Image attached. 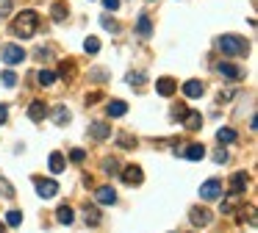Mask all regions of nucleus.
Segmentation results:
<instances>
[{
    "label": "nucleus",
    "mask_w": 258,
    "mask_h": 233,
    "mask_svg": "<svg viewBox=\"0 0 258 233\" xmlns=\"http://www.w3.org/2000/svg\"><path fill=\"white\" fill-rule=\"evenodd\" d=\"M45 117H48V106H45L42 100H31L28 103V120L31 122H42Z\"/></svg>",
    "instance_id": "obj_8"
},
{
    "label": "nucleus",
    "mask_w": 258,
    "mask_h": 233,
    "mask_svg": "<svg viewBox=\"0 0 258 233\" xmlns=\"http://www.w3.org/2000/svg\"><path fill=\"white\" fill-rule=\"evenodd\" d=\"M183 125H186L189 131H200V128H203V117H200L197 111H186L183 114Z\"/></svg>",
    "instance_id": "obj_15"
},
{
    "label": "nucleus",
    "mask_w": 258,
    "mask_h": 233,
    "mask_svg": "<svg viewBox=\"0 0 258 233\" xmlns=\"http://www.w3.org/2000/svg\"><path fill=\"white\" fill-rule=\"evenodd\" d=\"M219 50H222L225 56H244L247 50H250V45H247L244 36L225 34V36H219Z\"/></svg>",
    "instance_id": "obj_2"
},
{
    "label": "nucleus",
    "mask_w": 258,
    "mask_h": 233,
    "mask_svg": "<svg viewBox=\"0 0 258 233\" xmlns=\"http://www.w3.org/2000/svg\"><path fill=\"white\" fill-rule=\"evenodd\" d=\"M53 120H56V125H67V122L72 120V114L67 111L64 106H59V108H56V111H53Z\"/></svg>",
    "instance_id": "obj_23"
},
{
    "label": "nucleus",
    "mask_w": 258,
    "mask_h": 233,
    "mask_svg": "<svg viewBox=\"0 0 258 233\" xmlns=\"http://www.w3.org/2000/svg\"><path fill=\"white\" fill-rule=\"evenodd\" d=\"M36 78H39V84H42V86H50V84H56V72H53V70H42V72H39Z\"/></svg>",
    "instance_id": "obj_26"
},
{
    "label": "nucleus",
    "mask_w": 258,
    "mask_h": 233,
    "mask_svg": "<svg viewBox=\"0 0 258 233\" xmlns=\"http://www.w3.org/2000/svg\"><path fill=\"white\" fill-rule=\"evenodd\" d=\"M34 186H36V194H39L42 200H50V197H56V194H59V183H56V180L36 178Z\"/></svg>",
    "instance_id": "obj_5"
},
{
    "label": "nucleus",
    "mask_w": 258,
    "mask_h": 233,
    "mask_svg": "<svg viewBox=\"0 0 258 233\" xmlns=\"http://www.w3.org/2000/svg\"><path fill=\"white\" fill-rule=\"evenodd\" d=\"M89 136L97 139V142H103V139L111 136V125H106V122H92V125H89Z\"/></svg>",
    "instance_id": "obj_13"
},
{
    "label": "nucleus",
    "mask_w": 258,
    "mask_h": 233,
    "mask_svg": "<svg viewBox=\"0 0 258 233\" xmlns=\"http://www.w3.org/2000/svg\"><path fill=\"white\" fill-rule=\"evenodd\" d=\"M117 142H120V147H122V150H133V147H136V139L128 136V133H122V136L117 139Z\"/></svg>",
    "instance_id": "obj_33"
},
{
    "label": "nucleus",
    "mask_w": 258,
    "mask_h": 233,
    "mask_svg": "<svg viewBox=\"0 0 258 233\" xmlns=\"http://www.w3.org/2000/svg\"><path fill=\"white\" fill-rule=\"evenodd\" d=\"M84 50L86 53H97V50H100V39H97V36H89L84 42Z\"/></svg>",
    "instance_id": "obj_31"
},
{
    "label": "nucleus",
    "mask_w": 258,
    "mask_h": 233,
    "mask_svg": "<svg viewBox=\"0 0 258 233\" xmlns=\"http://www.w3.org/2000/svg\"><path fill=\"white\" fill-rule=\"evenodd\" d=\"M216 70H219V75H222V78H228V81H241V78H244V70L236 67V64H230V61H219Z\"/></svg>",
    "instance_id": "obj_6"
},
{
    "label": "nucleus",
    "mask_w": 258,
    "mask_h": 233,
    "mask_svg": "<svg viewBox=\"0 0 258 233\" xmlns=\"http://www.w3.org/2000/svg\"><path fill=\"white\" fill-rule=\"evenodd\" d=\"M189 219H192L197 227H205V225H211V219H214V214H211L208 208H200V205H194V208L189 211Z\"/></svg>",
    "instance_id": "obj_7"
},
{
    "label": "nucleus",
    "mask_w": 258,
    "mask_h": 233,
    "mask_svg": "<svg viewBox=\"0 0 258 233\" xmlns=\"http://www.w3.org/2000/svg\"><path fill=\"white\" fill-rule=\"evenodd\" d=\"M12 28L20 39H31V36L36 34V28H39V14H36L34 9H25V12H20L17 17H14Z\"/></svg>",
    "instance_id": "obj_1"
},
{
    "label": "nucleus",
    "mask_w": 258,
    "mask_h": 233,
    "mask_svg": "<svg viewBox=\"0 0 258 233\" xmlns=\"http://www.w3.org/2000/svg\"><path fill=\"white\" fill-rule=\"evenodd\" d=\"M6 120H9V108H6V106H0V125H3Z\"/></svg>",
    "instance_id": "obj_41"
},
{
    "label": "nucleus",
    "mask_w": 258,
    "mask_h": 233,
    "mask_svg": "<svg viewBox=\"0 0 258 233\" xmlns=\"http://www.w3.org/2000/svg\"><path fill=\"white\" fill-rule=\"evenodd\" d=\"M100 219H103V216H100V211H97V208H89V205L84 208V222L89 227H97V225H100Z\"/></svg>",
    "instance_id": "obj_22"
},
{
    "label": "nucleus",
    "mask_w": 258,
    "mask_h": 233,
    "mask_svg": "<svg viewBox=\"0 0 258 233\" xmlns=\"http://www.w3.org/2000/svg\"><path fill=\"white\" fill-rule=\"evenodd\" d=\"M103 172H106V175H117V172H120V164H117L114 158H106V161H103Z\"/></svg>",
    "instance_id": "obj_30"
},
{
    "label": "nucleus",
    "mask_w": 258,
    "mask_h": 233,
    "mask_svg": "<svg viewBox=\"0 0 258 233\" xmlns=\"http://www.w3.org/2000/svg\"><path fill=\"white\" fill-rule=\"evenodd\" d=\"M50 172H53V175H61V172H64V167H67V164H64V155H61V153H50Z\"/></svg>",
    "instance_id": "obj_20"
},
{
    "label": "nucleus",
    "mask_w": 258,
    "mask_h": 233,
    "mask_svg": "<svg viewBox=\"0 0 258 233\" xmlns=\"http://www.w3.org/2000/svg\"><path fill=\"white\" fill-rule=\"evenodd\" d=\"M0 197H6V200H12V197H14V186L9 183L6 178H0Z\"/></svg>",
    "instance_id": "obj_27"
},
{
    "label": "nucleus",
    "mask_w": 258,
    "mask_h": 233,
    "mask_svg": "<svg viewBox=\"0 0 258 233\" xmlns=\"http://www.w3.org/2000/svg\"><path fill=\"white\" fill-rule=\"evenodd\" d=\"M34 56H36V59H42V61H45V59L50 56V50H48V48H36V53H34Z\"/></svg>",
    "instance_id": "obj_39"
},
{
    "label": "nucleus",
    "mask_w": 258,
    "mask_h": 233,
    "mask_svg": "<svg viewBox=\"0 0 258 233\" xmlns=\"http://www.w3.org/2000/svg\"><path fill=\"white\" fill-rule=\"evenodd\" d=\"M183 114H186V106H175L172 108V117H180V120H183Z\"/></svg>",
    "instance_id": "obj_40"
},
{
    "label": "nucleus",
    "mask_w": 258,
    "mask_h": 233,
    "mask_svg": "<svg viewBox=\"0 0 258 233\" xmlns=\"http://www.w3.org/2000/svg\"><path fill=\"white\" fill-rule=\"evenodd\" d=\"M6 225L9 227H20V225H23V214H20V211H6Z\"/></svg>",
    "instance_id": "obj_24"
},
{
    "label": "nucleus",
    "mask_w": 258,
    "mask_h": 233,
    "mask_svg": "<svg viewBox=\"0 0 258 233\" xmlns=\"http://www.w3.org/2000/svg\"><path fill=\"white\" fill-rule=\"evenodd\" d=\"M103 6H106L108 12H117V9H120V0H103Z\"/></svg>",
    "instance_id": "obj_38"
},
{
    "label": "nucleus",
    "mask_w": 258,
    "mask_h": 233,
    "mask_svg": "<svg viewBox=\"0 0 258 233\" xmlns=\"http://www.w3.org/2000/svg\"><path fill=\"white\" fill-rule=\"evenodd\" d=\"M214 161H216V164H225V161H228V150H216V153H214Z\"/></svg>",
    "instance_id": "obj_37"
},
{
    "label": "nucleus",
    "mask_w": 258,
    "mask_h": 233,
    "mask_svg": "<svg viewBox=\"0 0 258 233\" xmlns=\"http://www.w3.org/2000/svg\"><path fill=\"white\" fill-rule=\"evenodd\" d=\"M236 205H239V197H236V194H230L228 200H222V214H233Z\"/></svg>",
    "instance_id": "obj_29"
},
{
    "label": "nucleus",
    "mask_w": 258,
    "mask_h": 233,
    "mask_svg": "<svg viewBox=\"0 0 258 233\" xmlns=\"http://www.w3.org/2000/svg\"><path fill=\"white\" fill-rule=\"evenodd\" d=\"M128 84H131V86H142L144 84V72H131V75H128Z\"/></svg>",
    "instance_id": "obj_34"
},
{
    "label": "nucleus",
    "mask_w": 258,
    "mask_h": 233,
    "mask_svg": "<svg viewBox=\"0 0 258 233\" xmlns=\"http://www.w3.org/2000/svg\"><path fill=\"white\" fill-rule=\"evenodd\" d=\"M175 89H178V84H175L172 78H158V81H156V92L161 97H172Z\"/></svg>",
    "instance_id": "obj_11"
},
{
    "label": "nucleus",
    "mask_w": 258,
    "mask_h": 233,
    "mask_svg": "<svg viewBox=\"0 0 258 233\" xmlns=\"http://www.w3.org/2000/svg\"><path fill=\"white\" fill-rule=\"evenodd\" d=\"M56 219H59L61 225H72V222H75V214H72L70 205H59V211H56Z\"/></svg>",
    "instance_id": "obj_21"
},
{
    "label": "nucleus",
    "mask_w": 258,
    "mask_h": 233,
    "mask_svg": "<svg viewBox=\"0 0 258 233\" xmlns=\"http://www.w3.org/2000/svg\"><path fill=\"white\" fill-rule=\"evenodd\" d=\"M236 139H239V133H236L233 128H219V131H216V142L219 144H233Z\"/></svg>",
    "instance_id": "obj_16"
},
{
    "label": "nucleus",
    "mask_w": 258,
    "mask_h": 233,
    "mask_svg": "<svg viewBox=\"0 0 258 233\" xmlns=\"http://www.w3.org/2000/svg\"><path fill=\"white\" fill-rule=\"evenodd\" d=\"M12 9H14L12 0H0V17H9V14H12Z\"/></svg>",
    "instance_id": "obj_35"
},
{
    "label": "nucleus",
    "mask_w": 258,
    "mask_h": 233,
    "mask_svg": "<svg viewBox=\"0 0 258 233\" xmlns=\"http://www.w3.org/2000/svg\"><path fill=\"white\" fill-rule=\"evenodd\" d=\"M0 59L6 61L9 67H14V64H20V61H25V50L20 48V45H3V48H0Z\"/></svg>",
    "instance_id": "obj_3"
},
{
    "label": "nucleus",
    "mask_w": 258,
    "mask_h": 233,
    "mask_svg": "<svg viewBox=\"0 0 258 233\" xmlns=\"http://www.w3.org/2000/svg\"><path fill=\"white\" fill-rule=\"evenodd\" d=\"M183 155H186L189 161H203V158H205V147H203V144H189Z\"/></svg>",
    "instance_id": "obj_19"
},
{
    "label": "nucleus",
    "mask_w": 258,
    "mask_h": 233,
    "mask_svg": "<svg viewBox=\"0 0 258 233\" xmlns=\"http://www.w3.org/2000/svg\"><path fill=\"white\" fill-rule=\"evenodd\" d=\"M100 25H103L106 31H120V25H117V20H114V17H108V14H103V17H100Z\"/></svg>",
    "instance_id": "obj_32"
},
{
    "label": "nucleus",
    "mask_w": 258,
    "mask_h": 233,
    "mask_svg": "<svg viewBox=\"0 0 258 233\" xmlns=\"http://www.w3.org/2000/svg\"><path fill=\"white\" fill-rule=\"evenodd\" d=\"M136 31H139V36H142V39H147V36L153 34V25H150V17H147V14H139Z\"/></svg>",
    "instance_id": "obj_18"
},
{
    "label": "nucleus",
    "mask_w": 258,
    "mask_h": 233,
    "mask_svg": "<svg viewBox=\"0 0 258 233\" xmlns=\"http://www.w3.org/2000/svg\"><path fill=\"white\" fill-rule=\"evenodd\" d=\"M122 180H125L128 186H139L144 180V172H142V167H136V164H131V167H125L122 169Z\"/></svg>",
    "instance_id": "obj_9"
},
{
    "label": "nucleus",
    "mask_w": 258,
    "mask_h": 233,
    "mask_svg": "<svg viewBox=\"0 0 258 233\" xmlns=\"http://www.w3.org/2000/svg\"><path fill=\"white\" fill-rule=\"evenodd\" d=\"M200 197L203 200H222V180H205L203 186H200Z\"/></svg>",
    "instance_id": "obj_4"
},
{
    "label": "nucleus",
    "mask_w": 258,
    "mask_h": 233,
    "mask_svg": "<svg viewBox=\"0 0 258 233\" xmlns=\"http://www.w3.org/2000/svg\"><path fill=\"white\" fill-rule=\"evenodd\" d=\"M203 92H205L203 81H186V84H183V95L186 97H200Z\"/></svg>",
    "instance_id": "obj_14"
},
{
    "label": "nucleus",
    "mask_w": 258,
    "mask_h": 233,
    "mask_svg": "<svg viewBox=\"0 0 258 233\" xmlns=\"http://www.w3.org/2000/svg\"><path fill=\"white\" fill-rule=\"evenodd\" d=\"M247 175L244 172H236L233 178H230V194H236V197H241L244 194V189H247Z\"/></svg>",
    "instance_id": "obj_12"
},
{
    "label": "nucleus",
    "mask_w": 258,
    "mask_h": 233,
    "mask_svg": "<svg viewBox=\"0 0 258 233\" xmlns=\"http://www.w3.org/2000/svg\"><path fill=\"white\" fill-rule=\"evenodd\" d=\"M0 84L6 86V89H14V86H17V75H14L12 70H6L3 75H0Z\"/></svg>",
    "instance_id": "obj_25"
},
{
    "label": "nucleus",
    "mask_w": 258,
    "mask_h": 233,
    "mask_svg": "<svg viewBox=\"0 0 258 233\" xmlns=\"http://www.w3.org/2000/svg\"><path fill=\"white\" fill-rule=\"evenodd\" d=\"M70 158H72L75 164H81V161L86 158V150H72V153H70Z\"/></svg>",
    "instance_id": "obj_36"
},
{
    "label": "nucleus",
    "mask_w": 258,
    "mask_h": 233,
    "mask_svg": "<svg viewBox=\"0 0 258 233\" xmlns=\"http://www.w3.org/2000/svg\"><path fill=\"white\" fill-rule=\"evenodd\" d=\"M0 233H6V227H3V225H0Z\"/></svg>",
    "instance_id": "obj_42"
},
{
    "label": "nucleus",
    "mask_w": 258,
    "mask_h": 233,
    "mask_svg": "<svg viewBox=\"0 0 258 233\" xmlns=\"http://www.w3.org/2000/svg\"><path fill=\"white\" fill-rule=\"evenodd\" d=\"M50 14H53V20H56V23H61V20L67 17V6H64V3H53Z\"/></svg>",
    "instance_id": "obj_28"
},
{
    "label": "nucleus",
    "mask_w": 258,
    "mask_h": 233,
    "mask_svg": "<svg viewBox=\"0 0 258 233\" xmlns=\"http://www.w3.org/2000/svg\"><path fill=\"white\" fill-rule=\"evenodd\" d=\"M95 200L100 205H114L117 203V191L111 189V186H100V189L95 191Z\"/></svg>",
    "instance_id": "obj_10"
},
{
    "label": "nucleus",
    "mask_w": 258,
    "mask_h": 233,
    "mask_svg": "<svg viewBox=\"0 0 258 233\" xmlns=\"http://www.w3.org/2000/svg\"><path fill=\"white\" fill-rule=\"evenodd\" d=\"M106 111H108V117H114V120H117V117H125V114H128V106L122 100H111L106 106Z\"/></svg>",
    "instance_id": "obj_17"
}]
</instances>
